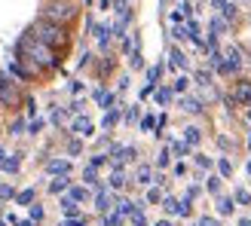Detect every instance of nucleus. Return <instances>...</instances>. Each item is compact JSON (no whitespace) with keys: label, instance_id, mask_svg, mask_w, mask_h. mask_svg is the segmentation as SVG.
I'll return each instance as SVG.
<instances>
[{"label":"nucleus","instance_id":"nucleus-54","mask_svg":"<svg viewBox=\"0 0 251 226\" xmlns=\"http://www.w3.org/2000/svg\"><path fill=\"white\" fill-rule=\"evenodd\" d=\"M248 147H251V134H248Z\"/></svg>","mask_w":251,"mask_h":226},{"label":"nucleus","instance_id":"nucleus-53","mask_svg":"<svg viewBox=\"0 0 251 226\" xmlns=\"http://www.w3.org/2000/svg\"><path fill=\"white\" fill-rule=\"evenodd\" d=\"M239 226H251V220H248V217H245V220H239Z\"/></svg>","mask_w":251,"mask_h":226},{"label":"nucleus","instance_id":"nucleus-43","mask_svg":"<svg viewBox=\"0 0 251 226\" xmlns=\"http://www.w3.org/2000/svg\"><path fill=\"white\" fill-rule=\"evenodd\" d=\"M135 119H138V104H135V107H129V110H126V122H135Z\"/></svg>","mask_w":251,"mask_h":226},{"label":"nucleus","instance_id":"nucleus-48","mask_svg":"<svg viewBox=\"0 0 251 226\" xmlns=\"http://www.w3.org/2000/svg\"><path fill=\"white\" fill-rule=\"evenodd\" d=\"M196 83H199V86H209V74L199 71V74H196Z\"/></svg>","mask_w":251,"mask_h":226},{"label":"nucleus","instance_id":"nucleus-52","mask_svg":"<svg viewBox=\"0 0 251 226\" xmlns=\"http://www.w3.org/2000/svg\"><path fill=\"white\" fill-rule=\"evenodd\" d=\"M19 226H37V223H34V220H21Z\"/></svg>","mask_w":251,"mask_h":226},{"label":"nucleus","instance_id":"nucleus-15","mask_svg":"<svg viewBox=\"0 0 251 226\" xmlns=\"http://www.w3.org/2000/svg\"><path fill=\"white\" fill-rule=\"evenodd\" d=\"M34 196H37V189L28 187V189H21V193H16V205H31Z\"/></svg>","mask_w":251,"mask_h":226},{"label":"nucleus","instance_id":"nucleus-36","mask_svg":"<svg viewBox=\"0 0 251 226\" xmlns=\"http://www.w3.org/2000/svg\"><path fill=\"white\" fill-rule=\"evenodd\" d=\"M0 199H16V189L6 187V184H0Z\"/></svg>","mask_w":251,"mask_h":226},{"label":"nucleus","instance_id":"nucleus-11","mask_svg":"<svg viewBox=\"0 0 251 226\" xmlns=\"http://www.w3.org/2000/svg\"><path fill=\"white\" fill-rule=\"evenodd\" d=\"M95 101H98V104L105 107V110H110L113 104H117V98H113V92H105V89H95Z\"/></svg>","mask_w":251,"mask_h":226},{"label":"nucleus","instance_id":"nucleus-14","mask_svg":"<svg viewBox=\"0 0 251 226\" xmlns=\"http://www.w3.org/2000/svg\"><path fill=\"white\" fill-rule=\"evenodd\" d=\"M181 110H184V113H202V101H196V98H181Z\"/></svg>","mask_w":251,"mask_h":226},{"label":"nucleus","instance_id":"nucleus-1","mask_svg":"<svg viewBox=\"0 0 251 226\" xmlns=\"http://www.w3.org/2000/svg\"><path fill=\"white\" fill-rule=\"evenodd\" d=\"M16 52H19V58H28L40 67V71H55V67H62V58H59V52H55L52 46H46V43H40L34 34L28 31L25 37H19L16 43Z\"/></svg>","mask_w":251,"mask_h":226},{"label":"nucleus","instance_id":"nucleus-25","mask_svg":"<svg viewBox=\"0 0 251 226\" xmlns=\"http://www.w3.org/2000/svg\"><path fill=\"white\" fill-rule=\"evenodd\" d=\"M187 150H190L187 141H172V153H175V156H187Z\"/></svg>","mask_w":251,"mask_h":226},{"label":"nucleus","instance_id":"nucleus-29","mask_svg":"<svg viewBox=\"0 0 251 226\" xmlns=\"http://www.w3.org/2000/svg\"><path fill=\"white\" fill-rule=\"evenodd\" d=\"M129 64H132V71H141V67H144V58H141V52H138V49L132 52V58H129Z\"/></svg>","mask_w":251,"mask_h":226},{"label":"nucleus","instance_id":"nucleus-28","mask_svg":"<svg viewBox=\"0 0 251 226\" xmlns=\"http://www.w3.org/2000/svg\"><path fill=\"white\" fill-rule=\"evenodd\" d=\"M218 214H224V217H227V214H233V199H221L218 202Z\"/></svg>","mask_w":251,"mask_h":226},{"label":"nucleus","instance_id":"nucleus-46","mask_svg":"<svg viewBox=\"0 0 251 226\" xmlns=\"http://www.w3.org/2000/svg\"><path fill=\"white\" fill-rule=\"evenodd\" d=\"M80 147H83L80 141H71V144H67V153H71V156H77V153H80Z\"/></svg>","mask_w":251,"mask_h":226},{"label":"nucleus","instance_id":"nucleus-34","mask_svg":"<svg viewBox=\"0 0 251 226\" xmlns=\"http://www.w3.org/2000/svg\"><path fill=\"white\" fill-rule=\"evenodd\" d=\"M147 202H150V205H156V202H163V193H159V189H147Z\"/></svg>","mask_w":251,"mask_h":226},{"label":"nucleus","instance_id":"nucleus-23","mask_svg":"<svg viewBox=\"0 0 251 226\" xmlns=\"http://www.w3.org/2000/svg\"><path fill=\"white\" fill-rule=\"evenodd\" d=\"M83 184H86V187H98V177H95V168H92V165L83 171Z\"/></svg>","mask_w":251,"mask_h":226},{"label":"nucleus","instance_id":"nucleus-51","mask_svg":"<svg viewBox=\"0 0 251 226\" xmlns=\"http://www.w3.org/2000/svg\"><path fill=\"white\" fill-rule=\"evenodd\" d=\"M156 226H175L172 220H156Z\"/></svg>","mask_w":251,"mask_h":226},{"label":"nucleus","instance_id":"nucleus-5","mask_svg":"<svg viewBox=\"0 0 251 226\" xmlns=\"http://www.w3.org/2000/svg\"><path fill=\"white\" fill-rule=\"evenodd\" d=\"M233 98L239 101V104L251 107V83H248V80H236V83H233Z\"/></svg>","mask_w":251,"mask_h":226},{"label":"nucleus","instance_id":"nucleus-6","mask_svg":"<svg viewBox=\"0 0 251 226\" xmlns=\"http://www.w3.org/2000/svg\"><path fill=\"white\" fill-rule=\"evenodd\" d=\"M74 132L80 134V138H92V134H95V126H92V119L80 116V119H74Z\"/></svg>","mask_w":251,"mask_h":226},{"label":"nucleus","instance_id":"nucleus-37","mask_svg":"<svg viewBox=\"0 0 251 226\" xmlns=\"http://www.w3.org/2000/svg\"><path fill=\"white\" fill-rule=\"evenodd\" d=\"M62 226H86V220H83V217H64Z\"/></svg>","mask_w":251,"mask_h":226},{"label":"nucleus","instance_id":"nucleus-26","mask_svg":"<svg viewBox=\"0 0 251 226\" xmlns=\"http://www.w3.org/2000/svg\"><path fill=\"white\" fill-rule=\"evenodd\" d=\"M159 76H163V64H156V67H150V71H147V83H159Z\"/></svg>","mask_w":251,"mask_h":226},{"label":"nucleus","instance_id":"nucleus-35","mask_svg":"<svg viewBox=\"0 0 251 226\" xmlns=\"http://www.w3.org/2000/svg\"><path fill=\"white\" fill-rule=\"evenodd\" d=\"M221 13H224V19H227V21H230V19H236V16H239V9H236L233 3H227V6L221 9Z\"/></svg>","mask_w":251,"mask_h":226},{"label":"nucleus","instance_id":"nucleus-12","mask_svg":"<svg viewBox=\"0 0 251 226\" xmlns=\"http://www.w3.org/2000/svg\"><path fill=\"white\" fill-rule=\"evenodd\" d=\"M110 34H113V28H107V25H95V37H98V43H101V49H107Z\"/></svg>","mask_w":251,"mask_h":226},{"label":"nucleus","instance_id":"nucleus-33","mask_svg":"<svg viewBox=\"0 0 251 226\" xmlns=\"http://www.w3.org/2000/svg\"><path fill=\"white\" fill-rule=\"evenodd\" d=\"M163 208H166L168 214H178V199H172V196H168V199H163Z\"/></svg>","mask_w":251,"mask_h":226},{"label":"nucleus","instance_id":"nucleus-42","mask_svg":"<svg viewBox=\"0 0 251 226\" xmlns=\"http://www.w3.org/2000/svg\"><path fill=\"white\" fill-rule=\"evenodd\" d=\"M31 220H34V223L43 220V208H40V205H31Z\"/></svg>","mask_w":251,"mask_h":226},{"label":"nucleus","instance_id":"nucleus-3","mask_svg":"<svg viewBox=\"0 0 251 226\" xmlns=\"http://www.w3.org/2000/svg\"><path fill=\"white\" fill-rule=\"evenodd\" d=\"M77 16H80L77 0H43L40 6V19H49L55 25H71Z\"/></svg>","mask_w":251,"mask_h":226},{"label":"nucleus","instance_id":"nucleus-56","mask_svg":"<svg viewBox=\"0 0 251 226\" xmlns=\"http://www.w3.org/2000/svg\"><path fill=\"white\" fill-rule=\"evenodd\" d=\"M0 226H6V223H3V220H0Z\"/></svg>","mask_w":251,"mask_h":226},{"label":"nucleus","instance_id":"nucleus-27","mask_svg":"<svg viewBox=\"0 0 251 226\" xmlns=\"http://www.w3.org/2000/svg\"><path fill=\"white\" fill-rule=\"evenodd\" d=\"M233 202H239V205H248V202H251V193L239 187V189H236V196H233Z\"/></svg>","mask_w":251,"mask_h":226},{"label":"nucleus","instance_id":"nucleus-21","mask_svg":"<svg viewBox=\"0 0 251 226\" xmlns=\"http://www.w3.org/2000/svg\"><path fill=\"white\" fill-rule=\"evenodd\" d=\"M172 92H175V89H153L156 104H168V101H172Z\"/></svg>","mask_w":251,"mask_h":226},{"label":"nucleus","instance_id":"nucleus-13","mask_svg":"<svg viewBox=\"0 0 251 226\" xmlns=\"http://www.w3.org/2000/svg\"><path fill=\"white\" fill-rule=\"evenodd\" d=\"M117 122H120V110H117V107L105 110V119H101V129H113Z\"/></svg>","mask_w":251,"mask_h":226},{"label":"nucleus","instance_id":"nucleus-32","mask_svg":"<svg viewBox=\"0 0 251 226\" xmlns=\"http://www.w3.org/2000/svg\"><path fill=\"white\" fill-rule=\"evenodd\" d=\"M218 171H221L224 177H230V174H233V165H230V159H221V162H218Z\"/></svg>","mask_w":251,"mask_h":226},{"label":"nucleus","instance_id":"nucleus-22","mask_svg":"<svg viewBox=\"0 0 251 226\" xmlns=\"http://www.w3.org/2000/svg\"><path fill=\"white\" fill-rule=\"evenodd\" d=\"M123 187H126V177H123V171L117 168V171L110 174V189H123Z\"/></svg>","mask_w":251,"mask_h":226},{"label":"nucleus","instance_id":"nucleus-31","mask_svg":"<svg viewBox=\"0 0 251 226\" xmlns=\"http://www.w3.org/2000/svg\"><path fill=\"white\" fill-rule=\"evenodd\" d=\"M168 162H172V153H168V150H159V156H156V165H159V168H166Z\"/></svg>","mask_w":251,"mask_h":226},{"label":"nucleus","instance_id":"nucleus-55","mask_svg":"<svg viewBox=\"0 0 251 226\" xmlns=\"http://www.w3.org/2000/svg\"><path fill=\"white\" fill-rule=\"evenodd\" d=\"M248 174H251V162H248Z\"/></svg>","mask_w":251,"mask_h":226},{"label":"nucleus","instance_id":"nucleus-30","mask_svg":"<svg viewBox=\"0 0 251 226\" xmlns=\"http://www.w3.org/2000/svg\"><path fill=\"white\" fill-rule=\"evenodd\" d=\"M120 220H123V214H120V211L105 214V226H120Z\"/></svg>","mask_w":251,"mask_h":226},{"label":"nucleus","instance_id":"nucleus-24","mask_svg":"<svg viewBox=\"0 0 251 226\" xmlns=\"http://www.w3.org/2000/svg\"><path fill=\"white\" fill-rule=\"evenodd\" d=\"M224 31H227V19L214 16V19H211V34H224Z\"/></svg>","mask_w":251,"mask_h":226},{"label":"nucleus","instance_id":"nucleus-17","mask_svg":"<svg viewBox=\"0 0 251 226\" xmlns=\"http://www.w3.org/2000/svg\"><path fill=\"white\" fill-rule=\"evenodd\" d=\"M168 64L178 67V71H184V67H187V55L181 52V49H172V61H168Z\"/></svg>","mask_w":251,"mask_h":226},{"label":"nucleus","instance_id":"nucleus-41","mask_svg":"<svg viewBox=\"0 0 251 226\" xmlns=\"http://www.w3.org/2000/svg\"><path fill=\"white\" fill-rule=\"evenodd\" d=\"M153 126H156V119H153V116H144V119H141V132H150Z\"/></svg>","mask_w":251,"mask_h":226},{"label":"nucleus","instance_id":"nucleus-38","mask_svg":"<svg viewBox=\"0 0 251 226\" xmlns=\"http://www.w3.org/2000/svg\"><path fill=\"white\" fill-rule=\"evenodd\" d=\"M187 86H190V80H187V76H178V80H175V86H172V89H175V92H184Z\"/></svg>","mask_w":251,"mask_h":226},{"label":"nucleus","instance_id":"nucleus-45","mask_svg":"<svg viewBox=\"0 0 251 226\" xmlns=\"http://www.w3.org/2000/svg\"><path fill=\"white\" fill-rule=\"evenodd\" d=\"M196 226H221L218 220H214V217H199V223Z\"/></svg>","mask_w":251,"mask_h":226},{"label":"nucleus","instance_id":"nucleus-16","mask_svg":"<svg viewBox=\"0 0 251 226\" xmlns=\"http://www.w3.org/2000/svg\"><path fill=\"white\" fill-rule=\"evenodd\" d=\"M135 177H138V184H141V187H150V184H153V171H150L147 165H141V168H138V174H135Z\"/></svg>","mask_w":251,"mask_h":226},{"label":"nucleus","instance_id":"nucleus-47","mask_svg":"<svg viewBox=\"0 0 251 226\" xmlns=\"http://www.w3.org/2000/svg\"><path fill=\"white\" fill-rule=\"evenodd\" d=\"M196 165L199 168H211V159H209V156H196Z\"/></svg>","mask_w":251,"mask_h":226},{"label":"nucleus","instance_id":"nucleus-19","mask_svg":"<svg viewBox=\"0 0 251 226\" xmlns=\"http://www.w3.org/2000/svg\"><path fill=\"white\" fill-rule=\"evenodd\" d=\"M67 196H71L74 202H86L89 199V189L86 187H71V189H67Z\"/></svg>","mask_w":251,"mask_h":226},{"label":"nucleus","instance_id":"nucleus-10","mask_svg":"<svg viewBox=\"0 0 251 226\" xmlns=\"http://www.w3.org/2000/svg\"><path fill=\"white\" fill-rule=\"evenodd\" d=\"M59 205H62V211H64V217H80V202H74L71 196H62V202H59Z\"/></svg>","mask_w":251,"mask_h":226},{"label":"nucleus","instance_id":"nucleus-40","mask_svg":"<svg viewBox=\"0 0 251 226\" xmlns=\"http://www.w3.org/2000/svg\"><path fill=\"white\" fill-rule=\"evenodd\" d=\"M209 193H221V177H209Z\"/></svg>","mask_w":251,"mask_h":226},{"label":"nucleus","instance_id":"nucleus-2","mask_svg":"<svg viewBox=\"0 0 251 226\" xmlns=\"http://www.w3.org/2000/svg\"><path fill=\"white\" fill-rule=\"evenodd\" d=\"M31 34L37 37L40 43H46L52 49H64L67 43H71V34H67V25H55L49 19H37L31 25Z\"/></svg>","mask_w":251,"mask_h":226},{"label":"nucleus","instance_id":"nucleus-4","mask_svg":"<svg viewBox=\"0 0 251 226\" xmlns=\"http://www.w3.org/2000/svg\"><path fill=\"white\" fill-rule=\"evenodd\" d=\"M0 104H3V107H13V110L21 104V92H19V86L9 80L6 74H0Z\"/></svg>","mask_w":251,"mask_h":226},{"label":"nucleus","instance_id":"nucleus-57","mask_svg":"<svg viewBox=\"0 0 251 226\" xmlns=\"http://www.w3.org/2000/svg\"><path fill=\"white\" fill-rule=\"evenodd\" d=\"M248 119H251V110H248Z\"/></svg>","mask_w":251,"mask_h":226},{"label":"nucleus","instance_id":"nucleus-49","mask_svg":"<svg viewBox=\"0 0 251 226\" xmlns=\"http://www.w3.org/2000/svg\"><path fill=\"white\" fill-rule=\"evenodd\" d=\"M107 162V156H92V168H98V165H105Z\"/></svg>","mask_w":251,"mask_h":226},{"label":"nucleus","instance_id":"nucleus-18","mask_svg":"<svg viewBox=\"0 0 251 226\" xmlns=\"http://www.w3.org/2000/svg\"><path fill=\"white\" fill-rule=\"evenodd\" d=\"M0 168H3V171H9V174H16V171H19V159H16V156H9V159H6V153H3Z\"/></svg>","mask_w":251,"mask_h":226},{"label":"nucleus","instance_id":"nucleus-9","mask_svg":"<svg viewBox=\"0 0 251 226\" xmlns=\"http://www.w3.org/2000/svg\"><path fill=\"white\" fill-rule=\"evenodd\" d=\"M46 171L49 174H67V171H71V162H67V159H49Z\"/></svg>","mask_w":251,"mask_h":226},{"label":"nucleus","instance_id":"nucleus-58","mask_svg":"<svg viewBox=\"0 0 251 226\" xmlns=\"http://www.w3.org/2000/svg\"><path fill=\"white\" fill-rule=\"evenodd\" d=\"M86 3H92V0H86Z\"/></svg>","mask_w":251,"mask_h":226},{"label":"nucleus","instance_id":"nucleus-7","mask_svg":"<svg viewBox=\"0 0 251 226\" xmlns=\"http://www.w3.org/2000/svg\"><path fill=\"white\" fill-rule=\"evenodd\" d=\"M67 189H71V180H67V174H59V177L49 184V193H52V196H62V193H67Z\"/></svg>","mask_w":251,"mask_h":226},{"label":"nucleus","instance_id":"nucleus-39","mask_svg":"<svg viewBox=\"0 0 251 226\" xmlns=\"http://www.w3.org/2000/svg\"><path fill=\"white\" fill-rule=\"evenodd\" d=\"M28 132H31V134H40V132H43V119H31Z\"/></svg>","mask_w":251,"mask_h":226},{"label":"nucleus","instance_id":"nucleus-44","mask_svg":"<svg viewBox=\"0 0 251 226\" xmlns=\"http://www.w3.org/2000/svg\"><path fill=\"white\" fill-rule=\"evenodd\" d=\"M21 129H25V122H21V119H16L13 126H9V134H21Z\"/></svg>","mask_w":251,"mask_h":226},{"label":"nucleus","instance_id":"nucleus-8","mask_svg":"<svg viewBox=\"0 0 251 226\" xmlns=\"http://www.w3.org/2000/svg\"><path fill=\"white\" fill-rule=\"evenodd\" d=\"M95 208H98L101 214L110 211V193H107L105 187H98V193H95Z\"/></svg>","mask_w":251,"mask_h":226},{"label":"nucleus","instance_id":"nucleus-50","mask_svg":"<svg viewBox=\"0 0 251 226\" xmlns=\"http://www.w3.org/2000/svg\"><path fill=\"white\" fill-rule=\"evenodd\" d=\"M211 3H214V6H218V9H224L227 3H230V0H211Z\"/></svg>","mask_w":251,"mask_h":226},{"label":"nucleus","instance_id":"nucleus-20","mask_svg":"<svg viewBox=\"0 0 251 226\" xmlns=\"http://www.w3.org/2000/svg\"><path fill=\"white\" fill-rule=\"evenodd\" d=\"M199 138H202V134H199V129H196V126L184 129V141H187L190 147H196V144H199Z\"/></svg>","mask_w":251,"mask_h":226}]
</instances>
